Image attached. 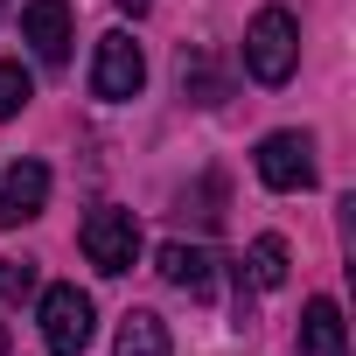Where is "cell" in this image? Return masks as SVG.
<instances>
[{"mask_svg":"<svg viewBox=\"0 0 356 356\" xmlns=\"http://www.w3.org/2000/svg\"><path fill=\"white\" fill-rule=\"evenodd\" d=\"M300 356H349V342H342V307H335V300H307V307H300Z\"/></svg>","mask_w":356,"mask_h":356,"instance_id":"9","label":"cell"},{"mask_svg":"<svg viewBox=\"0 0 356 356\" xmlns=\"http://www.w3.org/2000/svg\"><path fill=\"white\" fill-rule=\"evenodd\" d=\"M252 168H259V182L280 189V196L314 189V140L307 133H266L259 154H252Z\"/></svg>","mask_w":356,"mask_h":356,"instance_id":"5","label":"cell"},{"mask_svg":"<svg viewBox=\"0 0 356 356\" xmlns=\"http://www.w3.org/2000/svg\"><path fill=\"white\" fill-rule=\"evenodd\" d=\"M154 266H161L168 286H182V293H210V286H217V259H210L203 245H182V238H168V245L154 252Z\"/></svg>","mask_w":356,"mask_h":356,"instance_id":"8","label":"cell"},{"mask_svg":"<svg viewBox=\"0 0 356 356\" xmlns=\"http://www.w3.org/2000/svg\"><path fill=\"white\" fill-rule=\"evenodd\" d=\"M286 266H293V259H286V238H280V231L252 238V252H245V273H252V286H266V293H273V286H286Z\"/></svg>","mask_w":356,"mask_h":356,"instance_id":"11","label":"cell"},{"mask_svg":"<svg viewBox=\"0 0 356 356\" xmlns=\"http://www.w3.org/2000/svg\"><path fill=\"white\" fill-rule=\"evenodd\" d=\"M77 245H84V259H91L98 273H133V259H140V224H133V210H91L84 231H77Z\"/></svg>","mask_w":356,"mask_h":356,"instance_id":"4","label":"cell"},{"mask_svg":"<svg viewBox=\"0 0 356 356\" xmlns=\"http://www.w3.org/2000/svg\"><path fill=\"white\" fill-rule=\"evenodd\" d=\"M140 84H147V56H140V42H133L126 29L98 35V56H91V91H98L105 105H126V98H140Z\"/></svg>","mask_w":356,"mask_h":356,"instance_id":"3","label":"cell"},{"mask_svg":"<svg viewBox=\"0 0 356 356\" xmlns=\"http://www.w3.org/2000/svg\"><path fill=\"white\" fill-rule=\"evenodd\" d=\"M245 70L259 84H286L300 70V22L286 8H259L245 22Z\"/></svg>","mask_w":356,"mask_h":356,"instance_id":"1","label":"cell"},{"mask_svg":"<svg viewBox=\"0 0 356 356\" xmlns=\"http://www.w3.org/2000/svg\"><path fill=\"white\" fill-rule=\"evenodd\" d=\"M0 8H8V0H0Z\"/></svg>","mask_w":356,"mask_h":356,"instance_id":"15","label":"cell"},{"mask_svg":"<svg viewBox=\"0 0 356 356\" xmlns=\"http://www.w3.org/2000/svg\"><path fill=\"white\" fill-rule=\"evenodd\" d=\"M112 356H168V321H161L154 307H133V314L119 321Z\"/></svg>","mask_w":356,"mask_h":356,"instance_id":"10","label":"cell"},{"mask_svg":"<svg viewBox=\"0 0 356 356\" xmlns=\"http://www.w3.org/2000/svg\"><path fill=\"white\" fill-rule=\"evenodd\" d=\"M35 293V266L29 259H0V300H22Z\"/></svg>","mask_w":356,"mask_h":356,"instance_id":"13","label":"cell"},{"mask_svg":"<svg viewBox=\"0 0 356 356\" xmlns=\"http://www.w3.org/2000/svg\"><path fill=\"white\" fill-rule=\"evenodd\" d=\"M22 42L42 63H70V8L63 0H29L22 8Z\"/></svg>","mask_w":356,"mask_h":356,"instance_id":"7","label":"cell"},{"mask_svg":"<svg viewBox=\"0 0 356 356\" xmlns=\"http://www.w3.org/2000/svg\"><path fill=\"white\" fill-rule=\"evenodd\" d=\"M29 98H35V77H29L22 63H0V119H15Z\"/></svg>","mask_w":356,"mask_h":356,"instance_id":"12","label":"cell"},{"mask_svg":"<svg viewBox=\"0 0 356 356\" xmlns=\"http://www.w3.org/2000/svg\"><path fill=\"white\" fill-rule=\"evenodd\" d=\"M91 328H98V307H91L84 286H49L42 293V349L49 356H84Z\"/></svg>","mask_w":356,"mask_h":356,"instance_id":"2","label":"cell"},{"mask_svg":"<svg viewBox=\"0 0 356 356\" xmlns=\"http://www.w3.org/2000/svg\"><path fill=\"white\" fill-rule=\"evenodd\" d=\"M49 203V168L42 161H8L0 168V224H29Z\"/></svg>","mask_w":356,"mask_h":356,"instance_id":"6","label":"cell"},{"mask_svg":"<svg viewBox=\"0 0 356 356\" xmlns=\"http://www.w3.org/2000/svg\"><path fill=\"white\" fill-rule=\"evenodd\" d=\"M119 8H126V15H147V0H119Z\"/></svg>","mask_w":356,"mask_h":356,"instance_id":"14","label":"cell"}]
</instances>
